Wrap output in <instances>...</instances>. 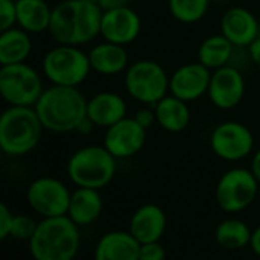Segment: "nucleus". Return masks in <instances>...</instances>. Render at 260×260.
Segmentation results:
<instances>
[{
  "label": "nucleus",
  "mask_w": 260,
  "mask_h": 260,
  "mask_svg": "<svg viewBox=\"0 0 260 260\" xmlns=\"http://www.w3.org/2000/svg\"><path fill=\"white\" fill-rule=\"evenodd\" d=\"M52 8L46 0H16L17 26L29 34H42L49 29Z\"/></svg>",
  "instance_id": "obj_23"
},
{
  "label": "nucleus",
  "mask_w": 260,
  "mask_h": 260,
  "mask_svg": "<svg viewBox=\"0 0 260 260\" xmlns=\"http://www.w3.org/2000/svg\"><path fill=\"white\" fill-rule=\"evenodd\" d=\"M93 127H95V125H93V124L90 122V119L86 116V118H84V121L78 125L77 132H78V134H81V135H87V134H90V132H92Z\"/></svg>",
  "instance_id": "obj_37"
},
{
  "label": "nucleus",
  "mask_w": 260,
  "mask_h": 260,
  "mask_svg": "<svg viewBox=\"0 0 260 260\" xmlns=\"http://www.w3.org/2000/svg\"><path fill=\"white\" fill-rule=\"evenodd\" d=\"M236 46L222 34L207 37L198 48V61L211 72L231 63Z\"/></svg>",
  "instance_id": "obj_25"
},
{
  "label": "nucleus",
  "mask_w": 260,
  "mask_h": 260,
  "mask_svg": "<svg viewBox=\"0 0 260 260\" xmlns=\"http://www.w3.org/2000/svg\"><path fill=\"white\" fill-rule=\"evenodd\" d=\"M258 36H260V34H258Z\"/></svg>",
  "instance_id": "obj_41"
},
{
  "label": "nucleus",
  "mask_w": 260,
  "mask_h": 260,
  "mask_svg": "<svg viewBox=\"0 0 260 260\" xmlns=\"http://www.w3.org/2000/svg\"><path fill=\"white\" fill-rule=\"evenodd\" d=\"M42 72L51 84L78 87L87 80L92 68L89 55L81 46L57 43L45 54Z\"/></svg>",
  "instance_id": "obj_6"
},
{
  "label": "nucleus",
  "mask_w": 260,
  "mask_h": 260,
  "mask_svg": "<svg viewBox=\"0 0 260 260\" xmlns=\"http://www.w3.org/2000/svg\"><path fill=\"white\" fill-rule=\"evenodd\" d=\"M4 149H2V146H0V164H2V158H4Z\"/></svg>",
  "instance_id": "obj_38"
},
{
  "label": "nucleus",
  "mask_w": 260,
  "mask_h": 260,
  "mask_svg": "<svg viewBox=\"0 0 260 260\" xmlns=\"http://www.w3.org/2000/svg\"><path fill=\"white\" fill-rule=\"evenodd\" d=\"M249 169H251L252 175L255 176V179H257L258 184H260V149L254 153V156H252V159H251Z\"/></svg>",
  "instance_id": "obj_36"
},
{
  "label": "nucleus",
  "mask_w": 260,
  "mask_h": 260,
  "mask_svg": "<svg viewBox=\"0 0 260 260\" xmlns=\"http://www.w3.org/2000/svg\"><path fill=\"white\" fill-rule=\"evenodd\" d=\"M210 147L222 161H242L254 150V135L239 121H223L211 130Z\"/></svg>",
  "instance_id": "obj_10"
},
{
  "label": "nucleus",
  "mask_w": 260,
  "mask_h": 260,
  "mask_svg": "<svg viewBox=\"0 0 260 260\" xmlns=\"http://www.w3.org/2000/svg\"><path fill=\"white\" fill-rule=\"evenodd\" d=\"M169 83L170 75L155 60H138L124 72L125 92L144 106H155L169 95Z\"/></svg>",
  "instance_id": "obj_7"
},
{
  "label": "nucleus",
  "mask_w": 260,
  "mask_h": 260,
  "mask_svg": "<svg viewBox=\"0 0 260 260\" xmlns=\"http://www.w3.org/2000/svg\"><path fill=\"white\" fill-rule=\"evenodd\" d=\"M249 246H251L252 252H254L257 257H260V225H258L254 231H251Z\"/></svg>",
  "instance_id": "obj_35"
},
{
  "label": "nucleus",
  "mask_w": 260,
  "mask_h": 260,
  "mask_svg": "<svg viewBox=\"0 0 260 260\" xmlns=\"http://www.w3.org/2000/svg\"><path fill=\"white\" fill-rule=\"evenodd\" d=\"M116 158L104 146H84L68 159V176L77 187L101 190L116 173Z\"/></svg>",
  "instance_id": "obj_5"
},
{
  "label": "nucleus",
  "mask_w": 260,
  "mask_h": 260,
  "mask_svg": "<svg viewBox=\"0 0 260 260\" xmlns=\"http://www.w3.org/2000/svg\"><path fill=\"white\" fill-rule=\"evenodd\" d=\"M86 115L95 127L107 128L127 116V103L119 93L103 90L87 100Z\"/></svg>",
  "instance_id": "obj_17"
},
{
  "label": "nucleus",
  "mask_w": 260,
  "mask_h": 260,
  "mask_svg": "<svg viewBox=\"0 0 260 260\" xmlns=\"http://www.w3.org/2000/svg\"><path fill=\"white\" fill-rule=\"evenodd\" d=\"M147 141V130L134 116H125L106 128L103 146L116 158L127 159L138 155Z\"/></svg>",
  "instance_id": "obj_12"
},
{
  "label": "nucleus",
  "mask_w": 260,
  "mask_h": 260,
  "mask_svg": "<svg viewBox=\"0 0 260 260\" xmlns=\"http://www.w3.org/2000/svg\"><path fill=\"white\" fill-rule=\"evenodd\" d=\"M167 228V216L156 204H144L130 217L128 231L140 243L161 240Z\"/></svg>",
  "instance_id": "obj_18"
},
{
  "label": "nucleus",
  "mask_w": 260,
  "mask_h": 260,
  "mask_svg": "<svg viewBox=\"0 0 260 260\" xmlns=\"http://www.w3.org/2000/svg\"><path fill=\"white\" fill-rule=\"evenodd\" d=\"M78 248L80 230L68 214L43 217L29 240L34 260H74Z\"/></svg>",
  "instance_id": "obj_3"
},
{
  "label": "nucleus",
  "mask_w": 260,
  "mask_h": 260,
  "mask_svg": "<svg viewBox=\"0 0 260 260\" xmlns=\"http://www.w3.org/2000/svg\"><path fill=\"white\" fill-rule=\"evenodd\" d=\"M134 118L137 119V122L140 125H143L146 130H149L150 127H153V124H156V113H155V107L153 106H144L140 107Z\"/></svg>",
  "instance_id": "obj_31"
},
{
  "label": "nucleus",
  "mask_w": 260,
  "mask_h": 260,
  "mask_svg": "<svg viewBox=\"0 0 260 260\" xmlns=\"http://www.w3.org/2000/svg\"><path fill=\"white\" fill-rule=\"evenodd\" d=\"M132 0H100L101 10H113V8H121V7H130Z\"/></svg>",
  "instance_id": "obj_34"
},
{
  "label": "nucleus",
  "mask_w": 260,
  "mask_h": 260,
  "mask_svg": "<svg viewBox=\"0 0 260 260\" xmlns=\"http://www.w3.org/2000/svg\"><path fill=\"white\" fill-rule=\"evenodd\" d=\"M87 55L92 71L104 77L122 74L128 68V54L125 51V46L115 45L106 40L92 46L90 51H87Z\"/></svg>",
  "instance_id": "obj_20"
},
{
  "label": "nucleus",
  "mask_w": 260,
  "mask_h": 260,
  "mask_svg": "<svg viewBox=\"0 0 260 260\" xmlns=\"http://www.w3.org/2000/svg\"><path fill=\"white\" fill-rule=\"evenodd\" d=\"M214 239L217 245H220L225 249H240L249 245L251 230L243 220L230 217L222 220L216 226Z\"/></svg>",
  "instance_id": "obj_26"
},
{
  "label": "nucleus",
  "mask_w": 260,
  "mask_h": 260,
  "mask_svg": "<svg viewBox=\"0 0 260 260\" xmlns=\"http://www.w3.org/2000/svg\"><path fill=\"white\" fill-rule=\"evenodd\" d=\"M258 185L260 184L251 169H230L216 184V202L225 213H240L254 202L258 193Z\"/></svg>",
  "instance_id": "obj_9"
},
{
  "label": "nucleus",
  "mask_w": 260,
  "mask_h": 260,
  "mask_svg": "<svg viewBox=\"0 0 260 260\" xmlns=\"http://www.w3.org/2000/svg\"><path fill=\"white\" fill-rule=\"evenodd\" d=\"M101 211H103V198L100 194V190L77 187L71 193L68 216L78 226L90 225L101 216Z\"/></svg>",
  "instance_id": "obj_21"
},
{
  "label": "nucleus",
  "mask_w": 260,
  "mask_h": 260,
  "mask_svg": "<svg viewBox=\"0 0 260 260\" xmlns=\"http://www.w3.org/2000/svg\"><path fill=\"white\" fill-rule=\"evenodd\" d=\"M86 2H90V4H96V5H100V0H86Z\"/></svg>",
  "instance_id": "obj_39"
},
{
  "label": "nucleus",
  "mask_w": 260,
  "mask_h": 260,
  "mask_svg": "<svg viewBox=\"0 0 260 260\" xmlns=\"http://www.w3.org/2000/svg\"><path fill=\"white\" fill-rule=\"evenodd\" d=\"M245 92L246 83L240 69L226 64L211 72L207 95L214 107L231 110L242 103Z\"/></svg>",
  "instance_id": "obj_13"
},
{
  "label": "nucleus",
  "mask_w": 260,
  "mask_h": 260,
  "mask_svg": "<svg viewBox=\"0 0 260 260\" xmlns=\"http://www.w3.org/2000/svg\"><path fill=\"white\" fill-rule=\"evenodd\" d=\"M220 34L236 48H248L260 34V22L249 10L231 7L222 14Z\"/></svg>",
  "instance_id": "obj_16"
},
{
  "label": "nucleus",
  "mask_w": 260,
  "mask_h": 260,
  "mask_svg": "<svg viewBox=\"0 0 260 260\" xmlns=\"http://www.w3.org/2000/svg\"><path fill=\"white\" fill-rule=\"evenodd\" d=\"M45 130L54 134L77 132L84 121L87 98L78 87L51 84L34 106Z\"/></svg>",
  "instance_id": "obj_2"
},
{
  "label": "nucleus",
  "mask_w": 260,
  "mask_h": 260,
  "mask_svg": "<svg viewBox=\"0 0 260 260\" xmlns=\"http://www.w3.org/2000/svg\"><path fill=\"white\" fill-rule=\"evenodd\" d=\"M141 29V17L132 7H121L103 11L100 37L106 42L127 46L138 40Z\"/></svg>",
  "instance_id": "obj_14"
},
{
  "label": "nucleus",
  "mask_w": 260,
  "mask_h": 260,
  "mask_svg": "<svg viewBox=\"0 0 260 260\" xmlns=\"http://www.w3.org/2000/svg\"><path fill=\"white\" fill-rule=\"evenodd\" d=\"M103 10L86 0H61L54 8L49 36L58 45L84 46L100 37Z\"/></svg>",
  "instance_id": "obj_1"
},
{
  "label": "nucleus",
  "mask_w": 260,
  "mask_h": 260,
  "mask_svg": "<svg viewBox=\"0 0 260 260\" xmlns=\"http://www.w3.org/2000/svg\"><path fill=\"white\" fill-rule=\"evenodd\" d=\"M153 107L156 113V124H159L166 132L179 134L188 127L191 119L188 103L169 93Z\"/></svg>",
  "instance_id": "obj_22"
},
{
  "label": "nucleus",
  "mask_w": 260,
  "mask_h": 260,
  "mask_svg": "<svg viewBox=\"0 0 260 260\" xmlns=\"http://www.w3.org/2000/svg\"><path fill=\"white\" fill-rule=\"evenodd\" d=\"M140 260H166V248L161 245L159 240L141 243Z\"/></svg>",
  "instance_id": "obj_30"
},
{
  "label": "nucleus",
  "mask_w": 260,
  "mask_h": 260,
  "mask_svg": "<svg viewBox=\"0 0 260 260\" xmlns=\"http://www.w3.org/2000/svg\"><path fill=\"white\" fill-rule=\"evenodd\" d=\"M43 90V77L26 61L0 66V98L8 106L34 107Z\"/></svg>",
  "instance_id": "obj_8"
},
{
  "label": "nucleus",
  "mask_w": 260,
  "mask_h": 260,
  "mask_svg": "<svg viewBox=\"0 0 260 260\" xmlns=\"http://www.w3.org/2000/svg\"><path fill=\"white\" fill-rule=\"evenodd\" d=\"M246 51H248V55H249L251 63H254L255 66L260 68V36L246 48Z\"/></svg>",
  "instance_id": "obj_33"
},
{
  "label": "nucleus",
  "mask_w": 260,
  "mask_h": 260,
  "mask_svg": "<svg viewBox=\"0 0 260 260\" xmlns=\"http://www.w3.org/2000/svg\"><path fill=\"white\" fill-rule=\"evenodd\" d=\"M11 219H13V213L10 211L8 205L0 201V242L10 236Z\"/></svg>",
  "instance_id": "obj_32"
},
{
  "label": "nucleus",
  "mask_w": 260,
  "mask_h": 260,
  "mask_svg": "<svg viewBox=\"0 0 260 260\" xmlns=\"http://www.w3.org/2000/svg\"><path fill=\"white\" fill-rule=\"evenodd\" d=\"M32 51L31 34L19 26L0 32V66L25 63Z\"/></svg>",
  "instance_id": "obj_24"
},
{
  "label": "nucleus",
  "mask_w": 260,
  "mask_h": 260,
  "mask_svg": "<svg viewBox=\"0 0 260 260\" xmlns=\"http://www.w3.org/2000/svg\"><path fill=\"white\" fill-rule=\"evenodd\" d=\"M210 78L211 71L199 61L185 63L170 75L169 93L185 103H193L207 95Z\"/></svg>",
  "instance_id": "obj_15"
},
{
  "label": "nucleus",
  "mask_w": 260,
  "mask_h": 260,
  "mask_svg": "<svg viewBox=\"0 0 260 260\" xmlns=\"http://www.w3.org/2000/svg\"><path fill=\"white\" fill-rule=\"evenodd\" d=\"M39 222H36L31 216L28 214H13L11 219V226H10V236L17 239V240H31L37 230Z\"/></svg>",
  "instance_id": "obj_28"
},
{
  "label": "nucleus",
  "mask_w": 260,
  "mask_h": 260,
  "mask_svg": "<svg viewBox=\"0 0 260 260\" xmlns=\"http://www.w3.org/2000/svg\"><path fill=\"white\" fill-rule=\"evenodd\" d=\"M71 193L72 191H69L66 184L60 179L42 176L28 185L26 201L32 211L42 217L64 216L68 214Z\"/></svg>",
  "instance_id": "obj_11"
},
{
  "label": "nucleus",
  "mask_w": 260,
  "mask_h": 260,
  "mask_svg": "<svg viewBox=\"0 0 260 260\" xmlns=\"http://www.w3.org/2000/svg\"><path fill=\"white\" fill-rule=\"evenodd\" d=\"M258 260H260V257H258Z\"/></svg>",
  "instance_id": "obj_40"
},
{
  "label": "nucleus",
  "mask_w": 260,
  "mask_h": 260,
  "mask_svg": "<svg viewBox=\"0 0 260 260\" xmlns=\"http://www.w3.org/2000/svg\"><path fill=\"white\" fill-rule=\"evenodd\" d=\"M211 5V0H169V11L175 20L184 25L201 22Z\"/></svg>",
  "instance_id": "obj_27"
},
{
  "label": "nucleus",
  "mask_w": 260,
  "mask_h": 260,
  "mask_svg": "<svg viewBox=\"0 0 260 260\" xmlns=\"http://www.w3.org/2000/svg\"><path fill=\"white\" fill-rule=\"evenodd\" d=\"M17 26L16 0H0V32Z\"/></svg>",
  "instance_id": "obj_29"
},
{
  "label": "nucleus",
  "mask_w": 260,
  "mask_h": 260,
  "mask_svg": "<svg viewBox=\"0 0 260 260\" xmlns=\"http://www.w3.org/2000/svg\"><path fill=\"white\" fill-rule=\"evenodd\" d=\"M43 130L34 107L8 106L0 112V146L8 156H25L36 150Z\"/></svg>",
  "instance_id": "obj_4"
},
{
  "label": "nucleus",
  "mask_w": 260,
  "mask_h": 260,
  "mask_svg": "<svg viewBox=\"0 0 260 260\" xmlns=\"http://www.w3.org/2000/svg\"><path fill=\"white\" fill-rule=\"evenodd\" d=\"M141 243L130 231H110L104 234L95 248V260H140Z\"/></svg>",
  "instance_id": "obj_19"
}]
</instances>
